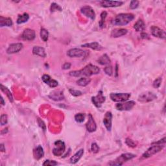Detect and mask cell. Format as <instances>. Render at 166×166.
I'll use <instances>...</instances> for the list:
<instances>
[{"mask_svg": "<svg viewBox=\"0 0 166 166\" xmlns=\"http://www.w3.org/2000/svg\"><path fill=\"white\" fill-rule=\"evenodd\" d=\"M100 72V69L99 67L90 64L86 66L82 70L70 71L69 75L71 77H90L93 75L99 74Z\"/></svg>", "mask_w": 166, "mask_h": 166, "instance_id": "cell-1", "label": "cell"}, {"mask_svg": "<svg viewBox=\"0 0 166 166\" xmlns=\"http://www.w3.org/2000/svg\"><path fill=\"white\" fill-rule=\"evenodd\" d=\"M165 145V137L161 140L152 143L151 147L142 155L143 158H148L163 149Z\"/></svg>", "mask_w": 166, "mask_h": 166, "instance_id": "cell-2", "label": "cell"}, {"mask_svg": "<svg viewBox=\"0 0 166 166\" xmlns=\"http://www.w3.org/2000/svg\"><path fill=\"white\" fill-rule=\"evenodd\" d=\"M135 16L131 13H122L116 16L113 20L112 21V24L114 25H126L130 22H131Z\"/></svg>", "mask_w": 166, "mask_h": 166, "instance_id": "cell-3", "label": "cell"}, {"mask_svg": "<svg viewBox=\"0 0 166 166\" xmlns=\"http://www.w3.org/2000/svg\"><path fill=\"white\" fill-rule=\"evenodd\" d=\"M136 156V155L132 153H124L121 155L114 161H112L109 164L110 165H122L125 162H126L128 160L133 159Z\"/></svg>", "mask_w": 166, "mask_h": 166, "instance_id": "cell-4", "label": "cell"}, {"mask_svg": "<svg viewBox=\"0 0 166 166\" xmlns=\"http://www.w3.org/2000/svg\"><path fill=\"white\" fill-rule=\"evenodd\" d=\"M131 94L129 93H112L110 97L112 101L116 103H123L129 100Z\"/></svg>", "mask_w": 166, "mask_h": 166, "instance_id": "cell-5", "label": "cell"}, {"mask_svg": "<svg viewBox=\"0 0 166 166\" xmlns=\"http://www.w3.org/2000/svg\"><path fill=\"white\" fill-rule=\"evenodd\" d=\"M54 144H55V147L53 149V154L56 156H62L66 149L64 142L61 140H57Z\"/></svg>", "mask_w": 166, "mask_h": 166, "instance_id": "cell-6", "label": "cell"}, {"mask_svg": "<svg viewBox=\"0 0 166 166\" xmlns=\"http://www.w3.org/2000/svg\"><path fill=\"white\" fill-rule=\"evenodd\" d=\"M86 51L79 48L70 49L67 52V55L70 58H82L86 56Z\"/></svg>", "mask_w": 166, "mask_h": 166, "instance_id": "cell-7", "label": "cell"}, {"mask_svg": "<svg viewBox=\"0 0 166 166\" xmlns=\"http://www.w3.org/2000/svg\"><path fill=\"white\" fill-rule=\"evenodd\" d=\"M157 98L156 94L151 92H147L142 93L138 97V101L142 103H148L154 101Z\"/></svg>", "mask_w": 166, "mask_h": 166, "instance_id": "cell-8", "label": "cell"}, {"mask_svg": "<svg viewBox=\"0 0 166 166\" xmlns=\"http://www.w3.org/2000/svg\"><path fill=\"white\" fill-rule=\"evenodd\" d=\"M136 103L134 101H125L123 103H119L118 104L116 105V107L118 110L120 111H127L131 110L132 108L135 106Z\"/></svg>", "mask_w": 166, "mask_h": 166, "instance_id": "cell-9", "label": "cell"}, {"mask_svg": "<svg viewBox=\"0 0 166 166\" xmlns=\"http://www.w3.org/2000/svg\"><path fill=\"white\" fill-rule=\"evenodd\" d=\"M92 101L93 103V104L97 108H101L103 103H104L105 101V97L103 96V92L101 90L98 92L96 96L92 97Z\"/></svg>", "mask_w": 166, "mask_h": 166, "instance_id": "cell-10", "label": "cell"}, {"mask_svg": "<svg viewBox=\"0 0 166 166\" xmlns=\"http://www.w3.org/2000/svg\"><path fill=\"white\" fill-rule=\"evenodd\" d=\"M80 12L85 16H86L92 20L96 19V12L93 8L88 5H85L80 8Z\"/></svg>", "mask_w": 166, "mask_h": 166, "instance_id": "cell-11", "label": "cell"}, {"mask_svg": "<svg viewBox=\"0 0 166 166\" xmlns=\"http://www.w3.org/2000/svg\"><path fill=\"white\" fill-rule=\"evenodd\" d=\"M151 32L152 35L154 36L155 37L161 39H165L166 38L165 31L157 26H152L151 28Z\"/></svg>", "mask_w": 166, "mask_h": 166, "instance_id": "cell-12", "label": "cell"}, {"mask_svg": "<svg viewBox=\"0 0 166 166\" xmlns=\"http://www.w3.org/2000/svg\"><path fill=\"white\" fill-rule=\"evenodd\" d=\"M36 37L35 31L31 29H26L21 34V38L24 40H28V41H32Z\"/></svg>", "mask_w": 166, "mask_h": 166, "instance_id": "cell-13", "label": "cell"}, {"mask_svg": "<svg viewBox=\"0 0 166 166\" xmlns=\"http://www.w3.org/2000/svg\"><path fill=\"white\" fill-rule=\"evenodd\" d=\"M112 122V114L111 112H106L104 118H103V123H104L107 131H111Z\"/></svg>", "mask_w": 166, "mask_h": 166, "instance_id": "cell-14", "label": "cell"}, {"mask_svg": "<svg viewBox=\"0 0 166 166\" xmlns=\"http://www.w3.org/2000/svg\"><path fill=\"white\" fill-rule=\"evenodd\" d=\"M86 127L87 131L89 132H95L97 129L96 123L95 122V120H94L93 116L90 114H88V120L86 125Z\"/></svg>", "mask_w": 166, "mask_h": 166, "instance_id": "cell-15", "label": "cell"}, {"mask_svg": "<svg viewBox=\"0 0 166 166\" xmlns=\"http://www.w3.org/2000/svg\"><path fill=\"white\" fill-rule=\"evenodd\" d=\"M23 44L21 43H15L12 44L9 46H8V49H7V53L8 54H14L18 53L20 51H21L23 49Z\"/></svg>", "mask_w": 166, "mask_h": 166, "instance_id": "cell-16", "label": "cell"}, {"mask_svg": "<svg viewBox=\"0 0 166 166\" xmlns=\"http://www.w3.org/2000/svg\"><path fill=\"white\" fill-rule=\"evenodd\" d=\"M124 2H117V1H101L100 4L101 7L105 8L110 7H118L122 6Z\"/></svg>", "mask_w": 166, "mask_h": 166, "instance_id": "cell-17", "label": "cell"}, {"mask_svg": "<svg viewBox=\"0 0 166 166\" xmlns=\"http://www.w3.org/2000/svg\"><path fill=\"white\" fill-rule=\"evenodd\" d=\"M42 79L44 83L47 84L51 88H55L58 86V82L57 80L53 79L49 75H44L42 77Z\"/></svg>", "mask_w": 166, "mask_h": 166, "instance_id": "cell-18", "label": "cell"}, {"mask_svg": "<svg viewBox=\"0 0 166 166\" xmlns=\"http://www.w3.org/2000/svg\"><path fill=\"white\" fill-rule=\"evenodd\" d=\"M127 32L128 31L126 29H123V28L114 29L112 31L110 36L112 38H119L121 37H123V36L125 34H127Z\"/></svg>", "mask_w": 166, "mask_h": 166, "instance_id": "cell-19", "label": "cell"}, {"mask_svg": "<svg viewBox=\"0 0 166 166\" xmlns=\"http://www.w3.org/2000/svg\"><path fill=\"white\" fill-rule=\"evenodd\" d=\"M49 97L56 101L63 100L64 99L63 92L61 91H54L51 92L50 95L49 96Z\"/></svg>", "mask_w": 166, "mask_h": 166, "instance_id": "cell-20", "label": "cell"}, {"mask_svg": "<svg viewBox=\"0 0 166 166\" xmlns=\"http://www.w3.org/2000/svg\"><path fill=\"white\" fill-rule=\"evenodd\" d=\"M84 155V149H80L76 153L71 157V158L70 160V161L71 164H75L76 163H77L79 161V160L82 158V156Z\"/></svg>", "mask_w": 166, "mask_h": 166, "instance_id": "cell-21", "label": "cell"}, {"mask_svg": "<svg viewBox=\"0 0 166 166\" xmlns=\"http://www.w3.org/2000/svg\"><path fill=\"white\" fill-rule=\"evenodd\" d=\"M33 53L35 55L45 58L46 57V53L44 47L40 46H34L33 49Z\"/></svg>", "mask_w": 166, "mask_h": 166, "instance_id": "cell-22", "label": "cell"}, {"mask_svg": "<svg viewBox=\"0 0 166 166\" xmlns=\"http://www.w3.org/2000/svg\"><path fill=\"white\" fill-rule=\"evenodd\" d=\"M82 47H88V48H90L92 49H93V50H96V51H101L103 49V47L101 46V45L96 42L83 44V45H82Z\"/></svg>", "mask_w": 166, "mask_h": 166, "instance_id": "cell-23", "label": "cell"}, {"mask_svg": "<svg viewBox=\"0 0 166 166\" xmlns=\"http://www.w3.org/2000/svg\"><path fill=\"white\" fill-rule=\"evenodd\" d=\"M134 28L137 32H143L145 29V24L142 19H139L134 25Z\"/></svg>", "mask_w": 166, "mask_h": 166, "instance_id": "cell-24", "label": "cell"}, {"mask_svg": "<svg viewBox=\"0 0 166 166\" xmlns=\"http://www.w3.org/2000/svg\"><path fill=\"white\" fill-rule=\"evenodd\" d=\"M13 24L12 19L10 18L0 16V27H11Z\"/></svg>", "mask_w": 166, "mask_h": 166, "instance_id": "cell-25", "label": "cell"}, {"mask_svg": "<svg viewBox=\"0 0 166 166\" xmlns=\"http://www.w3.org/2000/svg\"><path fill=\"white\" fill-rule=\"evenodd\" d=\"M34 156L35 159L37 160L41 159L44 156V151L43 147L41 145H38L34 151Z\"/></svg>", "mask_w": 166, "mask_h": 166, "instance_id": "cell-26", "label": "cell"}, {"mask_svg": "<svg viewBox=\"0 0 166 166\" xmlns=\"http://www.w3.org/2000/svg\"><path fill=\"white\" fill-rule=\"evenodd\" d=\"M98 62L101 65H108L110 64L111 60L109 57L106 54H104V55H103L101 57H100V58L98 60Z\"/></svg>", "mask_w": 166, "mask_h": 166, "instance_id": "cell-27", "label": "cell"}, {"mask_svg": "<svg viewBox=\"0 0 166 166\" xmlns=\"http://www.w3.org/2000/svg\"><path fill=\"white\" fill-rule=\"evenodd\" d=\"M29 15L28 14V13L25 12L23 15L18 16L16 22L18 24H21L25 23V22H27L29 20Z\"/></svg>", "mask_w": 166, "mask_h": 166, "instance_id": "cell-28", "label": "cell"}, {"mask_svg": "<svg viewBox=\"0 0 166 166\" xmlns=\"http://www.w3.org/2000/svg\"><path fill=\"white\" fill-rule=\"evenodd\" d=\"M90 82H91V79L90 78L82 77L77 80V84L79 85V86L84 87V86H86Z\"/></svg>", "mask_w": 166, "mask_h": 166, "instance_id": "cell-29", "label": "cell"}, {"mask_svg": "<svg viewBox=\"0 0 166 166\" xmlns=\"http://www.w3.org/2000/svg\"><path fill=\"white\" fill-rule=\"evenodd\" d=\"M1 90H2V91L3 92H4L6 94V96H7V97H8V99H9V101L11 103H12L13 102V97H12V93H11V91L9 90H8L7 87L4 86L3 84H1Z\"/></svg>", "mask_w": 166, "mask_h": 166, "instance_id": "cell-30", "label": "cell"}, {"mask_svg": "<svg viewBox=\"0 0 166 166\" xmlns=\"http://www.w3.org/2000/svg\"><path fill=\"white\" fill-rule=\"evenodd\" d=\"M40 37H41L44 42H47L49 38L48 31L44 28H41V30H40Z\"/></svg>", "mask_w": 166, "mask_h": 166, "instance_id": "cell-31", "label": "cell"}, {"mask_svg": "<svg viewBox=\"0 0 166 166\" xmlns=\"http://www.w3.org/2000/svg\"><path fill=\"white\" fill-rule=\"evenodd\" d=\"M106 16H107V12L106 11H103V12H101V20L99 21V26L101 27V28L104 27L105 21V19H106Z\"/></svg>", "mask_w": 166, "mask_h": 166, "instance_id": "cell-32", "label": "cell"}, {"mask_svg": "<svg viewBox=\"0 0 166 166\" xmlns=\"http://www.w3.org/2000/svg\"><path fill=\"white\" fill-rule=\"evenodd\" d=\"M85 119V115L82 113L77 114L75 116V119L77 123H83Z\"/></svg>", "mask_w": 166, "mask_h": 166, "instance_id": "cell-33", "label": "cell"}, {"mask_svg": "<svg viewBox=\"0 0 166 166\" xmlns=\"http://www.w3.org/2000/svg\"><path fill=\"white\" fill-rule=\"evenodd\" d=\"M50 10H51V12H55V11H62V7L55 3H53L51 4V7H50Z\"/></svg>", "mask_w": 166, "mask_h": 166, "instance_id": "cell-34", "label": "cell"}, {"mask_svg": "<svg viewBox=\"0 0 166 166\" xmlns=\"http://www.w3.org/2000/svg\"><path fill=\"white\" fill-rule=\"evenodd\" d=\"M125 143L126 144L130 147H132V148H134V147H136V143L134 142L133 140H132L130 138H126V140H125Z\"/></svg>", "mask_w": 166, "mask_h": 166, "instance_id": "cell-35", "label": "cell"}, {"mask_svg": "<svg viewBox=\"0 0 166 166\" xmlns=\"http://www.w3.org/2000/svg\"><path fill=\"white\" fill-rule=\"evenodd\" d=\"M104 71H105L106 75L111 76L112 75V73H113L112 67L111 66H108L105 67V69H104Z\"/></svg>", "mask_w": 166, "mask_h": 166, "instance_id": "cell-36", "label": "cell"}, {"mask_svg": "<svg viewBox=\"0 0 166 166\" xmlns=\"http://www.w3.org/2000/svg\"><path fill=\"white\" fill-rule=\"evenodd\" d=\"M69 92H70V93L71 95L75 96V97H78V96H80L83 94V93L79 91V90H73V89H70Z\"/></svg>", "mask_w": 166, "mask_h": 166, "instance_id": "cell-37", "label": "cell"}, {"mask_svg": "<svg viewBox=\"0 0 166 166\" xmlns=\"http://www.w3.org/2000/svg\"><path fill=\"white\" fill-rule=\"evenodd\" d=\"M58 165V163L55 160H47L43 163V165H50V166H54Z\"/></svg>", "mask_w": 166, "mask_h": 166, "instance_id": "cell-38", "label": "cell"}, {"mask_svg": "<svg viewBox=\"0 0 166 166\" xmlns=\"http://www.w3.org/2000/svg\"><path fill=\"white\" fill-rule=\"evenodd\" d=\"M37 122H38V124L39 125V127L40 128H41L44 131H46V124H45V123L43 122V121L41 119L38 118Z\"/></svg>", "mask_w": 166, "mask_h": 166, "instance_id": "cell-39", "label": "cell"}, {"mask_svg": "<svg viewBox=\"0 0 166 166\" xmlns=\"http://www.w3.org/2000/svg\"><path fill=\"white\" fill-rule=\"evenodd\" d=\"M161 80H162V79H161V77H158V78H157L156 80H155V81L153 82L154 88H158L160 86V85H161Z\"/></svg>", "mask_w": 166, "mask_h": 166, "instance_id": "cell-40", "label": "cell"}, {"mask_svg": "<svg viewBox=\"0 0 166 166\" xmlns=\"http://www.w3.org/2000/svg\"><path fill=\"white\" fill-rule=\"evenodd\" d=\"M91 150L93 153H97L99 151V147L96 143H93L91 146Z\"/></svg>", "mask_w": 166, "mask_h": 166, "instance_id": "cell-41", "label": "cell"}, {"mask_svg": "<svg viewBox=\"0 0 166 166\" xmlns=\"http://www.w3.org/2000/svg\"><path fill=\"white\" fill-rule=\"evenodd\" d=\"M139 5V2L138 1H131V3H130V8H131V9H136V8H138Z\"/></svg>", "mask_w": 166, "mask_h": 166, "instance_id": "cell-42", "label": "cell"}, {"mask_svg": "<svg viewBox=\"0 0 166 166\" xmlns=\"http://www.w3.org/2000/svg\"><path fill=\"white\" fill-rule=\"evenodd\" d=\"M7 122H8L7 116L6 114H2L1 116V125L3 126V125H6Z\"/></svg>", "mask_w": 166, "mask_h": 166, "instance_id": "cell-43", "label": "cell"}, {"mask_svg": "<svg viewBox=\"0 0 166 166\" xmlns=\"http://www.w3.org/2000/svg\"><path fill=\"white\" fill-rule=\"evenodd\" d=\"M71 68V64L67 62V63H65L63 66H62V69L64 70H68Z\"/></svg>", "mask_w": 166, "mask_h": 166, "instance_id": "cell-44", "label": "cell"}, {"mask_svg": "<svg viewBox=\"0 0 166 166\" xmlns=\"http://www.w3.org/2000/svg\"><path fill=\"white\" fill-rule=\"evenodd\" d=\"M141 37H142V38H143V39L147 38H148V34H147V33H145L142 32V34H141Z\"/></svg>", "mask_w": 166, "mask_h": 166, "instance_id": "cell-45", "label": "cell"}, {"mask_svg": "<svg viewBox=\"0 0 166 166\" xmlns=\"http://www.w3.org/2000/svg\"><path fill=\"white\" fill-rule=\"evenodd\" d=\"M0 149H1L2 152L5 151V147H4V144H3V143H2L1 144V147H0Z\"/></svg>", "mask_w": 166, "mask_h": 166, "instance_id": "cell-46", "label": "cell"}, {"mask_svg": "<svg viewBox=\"0 0 166 166\" xmlns=\"http://www.w3.org/2000/svg\"><path fill=\"white\" fill-rule=\"evenodd\" d=\"M1 104H2V105H4L5 104V101H4V100H3V97H1Z\"/></svg>", "mask_w": 166, "mask_h": 166, "instance_id": "cell-47", "label": "cell"}, {"mask_svg": "<svg viewBox=\"0 0 166 166\" xmlns=\"http://www.w3.org/2000/svg\"><path fill=\"white\" fill-rule=\"evenodd\" d=\"M7 132H8V129L6 128V129H3V131H2V134H3L4 133H7Z\"/></svg>", "mask_w": 166, "mask_h": 166, "instance_id": "cell-48", "label": "cell"}]
</instances>
